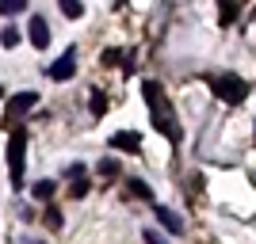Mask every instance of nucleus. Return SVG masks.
<instances>
[{
    "instance_id": "f257e3e1",
    "label": "nucleus",
    "mask_w": 256,
    "mask_h": 244,
    "mask_svg": "<svg viewBox=\"0 0 256 244\" xmlns=\"http://www.w3.org/2000/svg\"><path fill=\"white\" fill-rule=\"evenodd\" d=\"M142 96H146V103H150V111H153V126L176 145V141H180V126H176L172 107L164 103V96H160V84H157V80H146V84H142Z\"/></svg>"
},
{
    "instance_id": "f03ea898",
    "label": "nucleus",
    "mask_w": 256,
    "mask_h": 244,
    "mask_svg": "<svg viewBox=\"0 0 256 244\" xmlns=\"http://www.w3.org/2000/svg\"><path fill=\"white\" fill-rule=\"evenodd\" d=\"M23 172H27V130H16L8 141V176H12V191H23Z\"/></svg>"
},
{
    "instance_id": "7ed1b4c3",
    "label": "nucleus",
    "mask_w": 256,
    "mask_h": 244,
    "mask_svg": "<svg viewBox=\"0 0 256 244\" xmlns=\"http://www.w3.org/2000/svg\"><path fill=\"white\" fill-rule=\"evenodd\" d=\"M214 96L222 99V103H245V96H248V84L245 80H241V76H218V80H214Z\"/></svg>"
},
{
    "instance_id": "20e7f679",
    "label": "nucleus",
    "mask_w": 256,
    "mask_h": 244,
    "mask_svg": "<svg viewBox=\"0 0 256 244\" xmlns=\"http://www.w3.org/2000/svg\"><path fill=\"white\" fill-rule=\"evenodd\" d=\"M42 69H46V76H50V80H69V76L76 73V50H65L54 65H42Z\"/></svg>"
},
{
    "instance_id": "39448f33",
    "label": "nucleus",
    "mask_w": 256,
    "mask_h": 244,
    "mask_svg": "<svg viewBox=\"0 0 256 244\" xmlns=\"http://www.w3.org/2000/svg\"><path fill=\"white\" fill-rule=\"evenodd\" d=\"M27 42H31L34 50H46V46H50V23H46L42 15H31V23H27Z\"/></svg>"
},
{
    "instance_id": "423d86ee",
    "label": "nucleus",
    "mask_w": 256,
    "mask_h": 244,
    "mask_svg": "<svg viewBox=\"0 0 256 244\" xmlns=\"http://www.w3.org/2000/svg\"><path fill=\"white\" fill-rule=\"evenodd\" d=\"M34 103H38V92H20L16 99H8V122H20Z\"/></svg>"
},
{
    "instance_id": "0eeeda50",
    "label": "nucleus",
    "mask_w": 256,
    "mask_h": 244,
    "mask_svg": "<svg viewBox=\"0 0 256 244\" xmlns=\"http://www.w3.org/2000/svg\"><path fill=\"white\" fill-rule=\"evenodd\" d=\"M157 222H160V229H164V233H172V237H184V222L180 218H176V214L168 210V206H157Z\"/></svg>"
},
{
    "instance_id": "6e6552de",
    "label": "nucleus",
    "mask_w": 256,
    "mask_h": 244,
    "mask_svg": "<svg viewBox=\"0 0 256 244\" xmlns=\"http://www.w3.org/2000/svg\"><path fill=\"white\" fill-rule=\"evenodd\" d=\"M111 149H130V153H138V149H142V138L134 134V130H118L115 138H111Z\"/></svg>"
},
{
    "instance_id": "1a4fd4ad",
    "label": "nucleus",
    "mask_w": 256,
    "mask_h": 244,
    "mask_svg": "<svg viewBox=\"0 0 256 244\" xmlns=\"http://www.w3.org/2000/svg\"><path fill=\"white\" fill-rule=\"evenodd\" d=\"M54 191H58V183H54V180H38L31 187V199L34 202H46V199H54Z\"/></svg>"
},
{
    "instance_id": "9d476101",
    "label": "nucleus",
    "mask_w": 256,
    "mask_h": 244,
    "mask_svg": "<svg viewBox=\"0 0 256 244\" xmlns=\"http://www.w3.org/2000/svg\"><path fill=\"white\" fill-rule=\"evenodd\" d=\"M20 42H23V34H20V27H16V23L0 31V46H4V50H16V46H20Z\"/></svg>"
},
{
    "instance_id": "9b49d317",
    "label": "nucleus",
    "mask_w": 256,
    "mask_h": 244,
    "mask_svg": "<svg viewBox=\"0 0 256 244\" xmlns=\"http://www.w3.org/2000/svg\"><path fill=\"white\" fill-rule=\"evenodd\" d=\"M31 8V0H0V15H23Z\"/></svg>"
},
{
    "instance_id": "f8f14e48",
    "label": "nucleus",
    "mask_w": 256,
    "mask_h": 244,
    "mask_svg": "<svg viewBox=\"0 0 256 244\" xmlns=\"http://www.w3.org/2000/svg\"><path fill=\"white\" fill-rule=\"evenodd\" d=\"M96 172H100V176H107V180H115V176H118V160L115 157H104L96 164Z\"/></svg>"
},
{
    "instance_id": "ddd939ff",
    "label": "nucleus",
    "mask_w": 256,
    "mask_h": 244,
    "mask_svg": "<svg viewBox=\"0 0 256 244\" xmlns=\"http://www.w3.org/2000/svg\"><path fill=\"white\" fill-rule=\"evenodd\" d=\"M88 111H92L96 118H104V111H107V96H104V92H92V99H88Z\"/></svg>"
},
{
    "instance_id": "4468645a",
    "label": "nucleus",
    "mask_w": 256,
    "mask_h": 244,
    "mask_svg": "<svg viewBox=\"0 0 256 244\" xmlns=\"http://www.w3.org/2000/svg\"><path fill=\"white\" fill-rule=\"evenodd\" d=\"M58 4H62V11L69 19H80V15H84V4H80V0H58Z\"/></svg>"
},
{
    "instance_id": "2eb2a0df",
    "label": "nucleus",
    "mask_w": 256,
    "mask_h": 244,
    "mask_svg": "<svg viewBox=\"0 0 256 244\" xmlns=\"http://www.w3.org/2000/svg\"><path fill=\"white\" fill-rule=\"evenodd\" d=\"M130 195H138V199L153 202V191H150V183H146V180H130Z\"/></svg>"
},
{
    "instance_id": "dca6fc26",
    "label": "nucleus",
    "mask_w": 256,
    "mask_h": 244,
    "mask_svg": "<svg viewBox=\"0 0 256 244\" xmlns=\"http://www.w3.org/2000/svg\"><path fill=\"white\" fill-rule=\"evenodd\" d=\"M234 19H237V4L234 0H222V27H230Z\"/></svg>"
},
{
    "instance_id": "f3484780",
    "label": "nucleus",
    "mask_w": 256,
    "mask_h": 244,
    "mask_svg": "<svg viewBox=\"0 0 256 244\" xmlns=\"http://www.w3.org/2000/svg\"><path fill=\"white\" fill-rule=\"evenodd\" d=\"M69 195H73V199H84V195H88V180H84V176H76V183L69 187Z\"/></svg>"
},
{
    "instance_id": "a211bd4d",
    "label": "nucleus",
    "mask_w": 256,
    "mask_h": 244,
    "mask_svg": "<svg viewBox=\"0 0 256 244\" xmlns=\"http://www.w3.org/2000/svg\"><path fill=\"white\" fill-rule=\"evenodd\" d=\"M142 241H146V244H164V237H160L157 229H146V233H142Z\"/></svg>"
},
{
    "instance_id": "6ab92c4d",
    "label": "nucleus",
    "mask_w": 256,
    "mask_h": 244,
    "mask_svg": "<svg viewBox=\"0 0 256 244\" xmlns=\"http://www.w3.org/2000/svg\"><path fill=\"white\" fill-rule=\"evenodd\" d=\"M46 222H50L54 229H58V225H62V210H46Z\"/></svg>"
},
{
    "instance_id": "aec40b11",
    "label": "nucleus",
    "mask_w": 256,
    "mask_h": 244,
    "mask_svg": "<svg viewBox=\"0 0 256 244\" xmlns=\"http://www.w3.org/2000/svg\"><path fill=\"white\" fill-rule=\"evenodd\" d=\"M118 61V50H104V65H115Z\"/></svg>"
},
{
    "instance_id": "412c9836",
    "label": "nucleus",
    "mask_w": 256,
    "mask_h": 244,
    "mask_svg": "<svg viewBox=\"0 0 256 244\" xmlns=\"http://www.w3.org/2000/svg\"><path fill=\"white\" fill-rule=\"evenodd\" d=\"M34 244H46V241H34Z\"/></svg>"
},
{
    "instance_id": "4be33fe9",
    "label": "nucleus",
    "mask_w": 256,
    "mask_h": 244,
    "mask_svg": "<svg viewBox=\"0 0 256 244\" xmlns=\"http://www.w3.org/2000/svg\"><path fill=\"white\" fill-rule=\"evenodd\" d=\"M0 96H4V88H0Z\"/></svg>"
}]
</instances>
